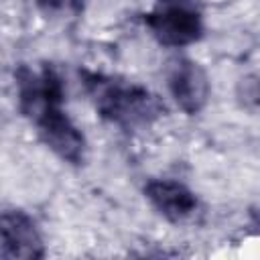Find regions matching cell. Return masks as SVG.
<instances>
[{
    "label": "cell",
    "mask_w": 260,
    "mask_h": 260,
    "mask_svg": "<svg viewBox=\"0 0 260 260\" xmlns=\"http://www.w3.org/2000/svg\"><path fill=\"white\" fill-rule=\"evenodd\" d=\"M79 79L95 114L122 130L148 128L167 114L160 95L142 83L89 69H79Z\"/></svg>",
    "instance_id": "obj_1"
},
{
    "label": "cell",
    "mask_w": 260,
    "mask_h": 260,
    "mask_svg": "<svg viewBox=\"0 0 260 260\" xmlns=\"http://www.w3.org/2000/svg\"><path fill=\"white\" fill-rule=\"evenodd\" d=\"M142 22L162 47L183 49L205 35L203 6L199 0H156L142 14Z\"/></svg>",
    "instance_id": "obj_2"
},
{
    "label": "cell",
    "mask_w": 260,
    "mask_h": 260,
    "mask_svg": "<svg viewBox=\"0 0 260 260\" xmlns=\"http://www.w3.org/2000/svg\"><path fill=\"white\" fill-rule=\"evenodd\" d=\"M41 142L63 162L81 167L87 158V138L65 112L63 104L47 106L30 118Z\"/></svg>",
    "instance_id": "obj_3"
},
{
    "label": "cell",
    "mask_w": 260,
    "mask_h": 260,
    "mask_svg": "<svg viewBox=\"0 0 260 260\" xmlns=\"http://www.w3.org/2000/svg\"><path fill=\"white\" fill-rule=\"evenodd\" d=\"M14 83L18 110L28 120L47 106L65 104V79L53 63H43L39 69L20 63L14 69Z\"/></svg>",
    "instance_id": "obj_4"
},
{
    "label": "cell",
    "mask_w": 260,
    "mask_h": 260,
    "mask_svg": "<svg viewBox=\"0 0 260 260\" xmlns=\"http://www.w3.org/2000/svg\"><path fill=\"white\" fill-rule=\"evenodd\" d=\"M167 87L177 108L187 116L199 114L207 106L211 93L207 71L201 63L189 57H177L171 61L167 69Z\"/></svg>",
    "instance_id": "obj_5"
},
{
    "label": "cell",
    "mask_w": 260,
    "mask_h": 260,
    "mask_svg": "<svg viewBox=\"0 0 260 260\" xmlns=\"http://www.w3.org/2000/svg\"><path fill=\"white\" fill-rule=\"evenodd\" d=\"M0 256L6 258H43L45 242L37 221L22 209L0 213Z\"/></svg>",
    "instance_id": "obj_6"
},
{
    "label": "cell",
    "mask_w": 260,
    "mask_h": 260,
    "mask_svg": "<svg viewBox=\"0 0 260 260\" xmlns=\"http://www.w3.org/2000/svg\"><path fill=\"white\" fill-rule=\"evenodd\" d=\"M142 193L146 201L171 223H183L199 211L197 193L177 179H150Z\"/></svg>",
    "instance_id": "obj_7"
},
{
    "label": "cell",
    "mask_w": 260,
    "mask_h": 260,
    "mask_svg": "<svg viewBox=\"0 0 260 260\" xmlns=\"http://www.w3.org/2000/svg\"><path fill=\"white\" fill-rule=\"evenodd\" d=\"M35 4L47 16H79L87 0H35Z\"/></svg>",
    "instance_id": "obj_8"
}]
</instances>
